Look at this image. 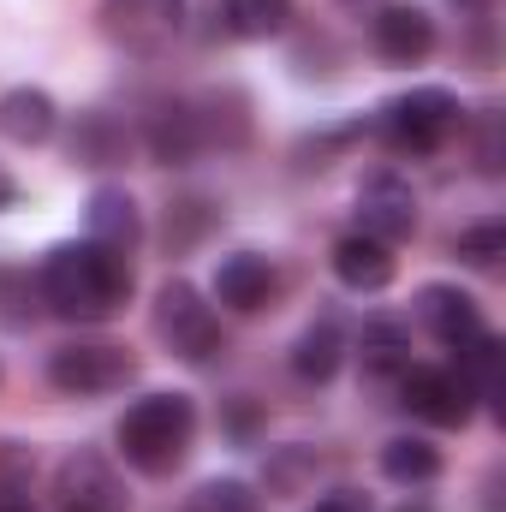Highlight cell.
I'll return each mask as SVG.
<instances>
[{
	"label": "cell",
	"instance_id": "1",
	"mask_svg": "<svg viewBox=\"0 0 506 512\" xmlns=\"http://www.w3.org/2000/svg\"><path fill=\"white\" fill-rule=\"evenodd\" d=\"M36 292L60 322H108L131 298V262L120 251L90 245V239H66L42 256Z\"/></svg>",
	"mask_w": 506,
	"mask_h": 512
},
{
	"label": "cell",
	"instance_id": "2",
	"mask_svg": "<svg viewBox=\"0 0 506 512\" xmlns=\"http://www.w3.org/2000/svg\"><path fill=\"white\" fill-rule=\"evenodd\" d=\"M114 441H120V459L137 477H173L197 441V399L173 393V387L131 399L126 417L114 423Z\"/></svg>",
	"mask_w": 506,
	"mask_h": 512
},
{
	"label": "cell",
	"instance_id": "3",
	"mask_svg": "<svg viewBox=\"0 0 506 512\" xmlns=\"http://www.w3.org/2000/svg\"><path fill=\"white\" fill-rule=\"evenodd\" d=\"M459 126H465V108L441 84H417V90L393 96L376 114V137L393 155H435V149H447L459 137Z\"/></svg>",
	"mask_w": 506,
	"mask_h": 512
},
{
	"label": "cell",
	"instance_id": "4",
	"mask_svg": "<svg viewBox=\"0 0 506 512\" xmlns=\"http://www.w3.org/2000/svg\"><path fill=\"white\" fill-rule=\"evenodd\" d=\"M149 322H155L161 346H167L173 358H185V364H209V358L227 346V340H221V316H215V304H209L185 274H173V280L155 286V310H149Z\"/></svg>",
	"mask_w": 506,
	"mask_h": 512
},
{
	"label": "cell",
	"instance_id": "5",
	"mask_svg": "<svg viewBox=\"0 0 506 512\" xmlns=\"http://www.w3.org/2000/svg\"><path fill=\"white\" fill-rule=\"evenodd\" d=\"M137 382V358L120 340H66L48 352V387L66 399H102Z\"/></svg>",
	"mask_w": 506,
	"mask_h": 512
},
{
	"label": "cell",
	"instance_id": "6",
	"mask_svg": "<svg viewBox=\"0 0 506 512\" xmlns=\"http://www.w3.org/2000/svg\"><path fill=\"white\" fill-rule=\"evenodd\" d=\"M54 512H131L126 477L114 471L108 453L72 447V453L54 465Z\"/></svg>",
	"mask_w": 506,
	"mask_h": 512
},
{
	"label": "cell",
	"instance_id": "7",
	"mask_svg": "<svg viewBox=\"0 0 506 512\" xmlns=\"http://www.w3.org/2000/svg\"><path fill=\"white\" fill-rule=\"evenodd\" d=\"M399 405L429 423V429H465L471 423V387L459 382V370L447 364H405L399 376Z\"/></svg>",
	"mask_w": 506,
	"mask_h": 512
},
{
	"label": "cell",
	"instance_id": "8",
	"mask_svg": "<svg viewBox=\"0 0 506 512\" xmlns=\"http://www.w3.org/2000/svg\"><path fill=\"white\" fill-rule=\"evenodd\" d=\"M185 24V0H102V30L126 54H161Z\"/></svg>",
	"mask_w": 506,
	"mask_h": 512
},
{
	"label": "cell",
	"instance_id": "9",
	"mask_svg": "<svg viewBox=\"0 0 506 512\" xmlns=\"http://www.w3.org/2000/svg\"><path fill=\"white\" fill-rule=\"evenodd\" d=\"M411 316L447 346V352H459V346H471L477 334H489V322H483V304L465 292V286H447V280H429V286H417V298H411Z\"/></svg>",
	"mask_w": 506,
	"mask_h": 512
},
{
	"label": "cell",
	"instance_id": "10",
	"mask_svg": "<svg viewBox=\"0 0 506 512\" xmlns=\"http://www.w3.org/2000/svg\"><path fill=\"white\" fill-rule=\"evenodd\" d=\"M358 233H370L381 245H399L417 233V191L399 173H370L358 185Z\"/></svg>",
	"mask_w": 506,
	"mask_h": 512
},
{
	"label": "cell",
	"instance_id": "11",
	"mask_svg": "<svg viewBox=\"0 0 506 512\" xmlns=\"http://www.w3.org/2000/svg\"><path fill=\"white\" fill-rule=\"evenodd\" d=\"M370 48L387 66H417V60L435 54V18L423 6L393 0V6H381L376 18H370Z\"/></svg>",
	"mask_w": 506,
	"mask_h": 512
},
{
	"label": "cell",
	"instance_id": "12",
	"mask_svg": "<svg viewBox=\"0 0 506 512\" xmlns=\"http://www.w3.org/2000/svg\"><path fill=\"white\" fill-rule=\"evenodd\" d=\"M84 221H90V245H102V251L131 256L143 239V209L126 185H96L84 203Z\"/></svg>",
	"mask_w": 506,
	"mask_h": 512
},
{
	"label": "cell",
	"instance_id": "13",
	"mask_svg": "<svg viewBox=\"0 0 506 512\" xmlns=\"http://www.w3.org/2000/svg\"><path fill=\"white\" fill-rule=\"evenodd\" d=\"M274 286H280V274H274V262L262 251H233V256H221V268H215V298L227 310H239V316H256L274 298Z\"/></svg>",
	"mask_w": 506,
	"mask_h": 512
},
{
	"label": "cell",
	"instance_id": "14",
	"mask_svg": "<svg viewBox=\"0 0 506 512\" xmlns=\"http://www.w3.org/2000/svg\"><path fill=\"white\" fill-rule=\"evenodd\" d=\"M346 352H352L346 328H340L334 316H316V322L298 334V346H292V376L310 382V387H328L346 370Z\"/></svg>",
	"mask_w": 506,
	"mask_h": 512
},
{
	"label": "cell",
	"instance_id": "15",
	"mask_svg": "<svg viewBox=\"0 0 506 512\" xmlns=\"http://www.w3.org/2000/svg\"><path fill=\"white\" fill-rule=\"evenodd\" d=\"M54 131H60V108H54V96H48V90L18 84V90H6V96H0V137H6V143L36 149V143H48Z\"/></svg>",
	"mask_w": 506,
	"mask_h": 512
},
{
	"label": "cell",
	"instance_id": "16",
	"mask_svg": "<svg viewBox=\"0 0 506 512\" xmlns=\"http://www.w3.org/2000/svg\"><path fill=\"white\" fill-rule=\"evenodd\" d=\"M328 262H334V280L346 292H381V286H393V245H381L370 233H346Z\"/></svg>",
	"mask_w": 506,
	"mask_h": 512
},
{
	"label": "cell",
	"instance_id": "17",
	"mask_svg": "<svg viewBox=\"0 0 506 512\" xmlns=\"http://www.w3.org/2000/svg\"><path fill=\"white\" fill-rule=\"evenodd\" d=\"M143 143L161 167H185L197 149H203V126H197V108L191 102H161L143 126Z\"/></svg>",
	"mask_w": 506,
	"mask_h": 512
},
{
	"label": "cell",
	"instance_id": "18",
	"mask_svg": "<svg viewBox=\"0 0 506 512\" xmlns=\"http://www.w3.org/2000/svg\"><path fill=\"white\" fill-rule=\"evenodd\" d=\"M358 358H364V376H376V382L399 376L411 364V328L399 316H370L358 334Z\"/></svg>",
	"mask_w": 506,
	"mask_h": 512
},
{
	"label": "cell",
	"instance_id": "19",
	"mask_svg": "<svg viewBox=\"0 0 506 512\" xmlns=\"http://www.w3.org/2000/svg\"><path fill=\"white\" fill-rule=\"evenodd\" d=\"M381 477L399 483V489L435 483V477H441V447L423 441V435H393V441L381 447Z\"/></svg>",
	"mask_w": 506,
	"mask_h": 512
},
{
	"label": "cell",
	"instance_id": "20",
	"mask_svg": "<svg viewBox=\"0 0 506 512\" xmlns=\"http://www.w3.org/2000/svg\"><path fill=\"white\" fill-rule=\"evenodd\" d=\"M286 24H292V0H221V30L233 42L286 36Z\"/></svg>",
	"mask_w": 506,
	"mask_h": 512
},
{
	"label": "cell",
	"instance_id": "21",
	"mask_svg": "<svg viewBox=\"0 0 506 512\" xmlns=\"http://www.w3.org/2000/svg\"><path fill=\"white\" fill-rule=\"evenodd\" d=\"M131 149V137L120 120H108V114H78V126H72V161L78 167H120Z\"/></svg>",
	"mask_w": 506,
	"mask_h": 512
},
{
	"label": "cell",
	"instance_id": "22",
	"mask_svg": "<svg viewBox=\"0 0 506 512\" xmlns=\"http://www.w3.org/2000/svg\"><path fill=\"white\" fill-rule=\"evenodd\" d=\"M453 358H459V382L471 387V399H489V405L501 411V358H506L501 340H495V334H477V340L459 346Z\"/></svg>",
	"mask_w": 506,
	"mask_h": 512
},
{
	"label": "cell",
	"instance_id": "23",
	"mask_svg": "<svg viewBox=\"0 0 506 512\" xmlns=\"http://www.w3.org/2000/svg\"><path fill=\"white\" fill-rule=\"evenodd\" d=\"M221 221V209L209 203V197H179V203H167V227H161V245H167V256L191 251L209 227Z\"/></svg>",
	"mask_w": 506,
	"mask_h": 512
},
{
	"label": "cell",
	"instance_id": "24",
	"mask_svg": "<svg viewBox=\"0 0 506 512\" xmlns=\"http://www.w3.org/2000/svg\"><path fill=\"white\" fill-rule=\"evenodd\" d=\"M30 483H36V459H30V447L6 441V447H0V512H36Z\"/></svg>",
	"mask_w": 506,
	"mask_h": 512
},
{
	"label": "cell",
	"instance_id": "25",
	"mask_svg": "<svg viewBox=\"0 0 506 512\" xmlns=\"http://www.w3.org/2000/svg\"><path fill=\"white\" fill-rule=\"evenodd\" d=\"M185 512H256V495L239 477H209L185 495Z\"/></svg>",
	"mask_w": 506,
	"mask_h": 512
},
{
	"label": "cell",
	"instance_id": "26",
	"mask_svg": "<svg viewBox=\"0 0 506 512\" xmlns=\"http://www.w3.org/2000/svg\"><path fill=\"white\" fill-rule=\"evenodd\" d=\"M453 251H459V262H471V268H495L506 256V221H477V227H465V233L453 239Z\"/></svg>",
	"mask_w": 506,
	"mask_h": 512
},
{
	"label": "cell",
	"instance_id": "27",
	"mask_svg": "<svg viewBox=\"0 0 506 512\" xmlns=\"http://www.w3.org/2000/svg\"><path fill=\"white\" fill-rule=\"evenodd\" d=\"M310 512H376V507H370L364 489H334V495H322Z\"/></svg>",
	"mask_w": 506,
	"mask_h": 512
},
{
	"label": "cell",
	"instance_id": "28",
	"mask_svg": "<svg viewBox=\"0 0 506 512\" xmlns=\"http://www.w3.org/2000/svg\"><path fill=\"white\" fill-rule=\"evenodd\" d=\"M18 197H24V191H18V179H12V173H6V167H0V209H12V203H18Z\"/></svg>",
	"mask_w": 506,
	"mask_h": 512
},
{
	"label": "cell",
	"instance_id": "29",
	"mask_svg": "<svg viewBox=\"0 0 506 512\" xmlns=\"http://www.w3.org/2000/svg\"><path fill=\"white\" fill-rule=\"evenodd\" d=\"M453 6H459V12H477V18L489 12V0H453Z\"/></svg>",
	"mask_w": 506,
	"mask_h": 512
},
{
	"label": "cell",
	"instance_id": "30",
	"mask_svg": "<svg viewBox=\"0 0 506 512\" xmlns=\"http://www.w3.org/2000/svg\"><path fill=\"white\" fill-rule=\"evenodd\" d=\"M393 512H435V507H423V501H405V507H393Z\"/></svg>",
	"mask_w": 506,
	"mask_h": 512
},
{
	"label": "cell",
	"instance_id": "31",
	"mask_svg": "<svg viewBox=\"0 0 506 512\" xmlns=\"http://www.w3.org/2000/svg\"><path fill=\"white\" fill-rule=\"evenodd\" d=\"M340 6H364V0H340Z\"/></svg>",
	"mask_w": 506,
	"mask_h": 512
}]
</instances>
